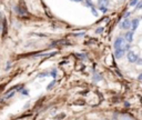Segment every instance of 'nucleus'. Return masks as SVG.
Here are the masks:
<instances>
[{
	"label": "nucleus",
	"mask_w": 142,
	"mask_h": 120,
	"mask_svg": "<svg viewBox=\"0 0 142 120\" xmlns=\"http://www.w3.org/2000/svg\"><path fill=\"white\" fill-rule=\"evenodd\" d=\"M103 31V28H98V30H97V33H101Z\"/></svg>",
	"instance_id": "ddd939ff"
},
{
	"label": "nucleus",
	"mask_w": 142,
	"mask_h": 120,
	"mask_svg": "<svg viewBox=\"0 0 142 120\" xmlns=\"http://www.w3.org/2000/svg\"><path fill=\"white\" fill-rule=\"evenodd\" d=\"M127 58H128V60H129V62H137V60H138L139 57H138L133 51H128Z\"/></svg>",
	"instance_id": "f03ea898"
},
{
	"label": "nucleus",
	"mask_w": 142,
	"mask_h": 120,
	"mask_svg": "<svg viewBox=\"0 0 142 120\" xmlns=\"http://www.w3.org/2000/svg\"><path fill=\"white\" fill-rule=\"evenodd\" d=\"M120 27H121V29H124V30L130 29V28H131V21H130V20L128 19V18H126L122 22L120 23Z\"/></svg>",
	"instance_id": "7ed1b4c3"
},
{
	"label": "nucleus",
	"mask_w": 142,
	"mask_h": 120,
	"mask_svg": "<svg viewBox=\"0 0 142 120\" xmlns=\"http://www.w3.org/2000/svg\"><path fill=\"white\" fill-rule=\"evenodd\" d=\"M124 45H126V43H124V38H122V37H118L113 43L114 50L119 49V48H124Z\"/></svg>",
	"instance_id": "f257e3e1"
},
{
	"label": "nucleus",
	"mask_w": 142,
	"mask_h": 120,
	"mask_svg": "<svg viewBox=\"0 0 142 120\" xmlns=\"http://www.w3.org/2000/svg\"><path fill=\"white\" fill-rule=\"evenodd\" d=\"M136 7H137V8H138V9H139V8H142V1H140V2H138V5H137Z\"/></svg>",
	"instance_id": "f8f14e48"
},
{
	"label": "nucleus",
	"mask_w": 142,
	"mask_h": 120,
	"mask_svg": "<svg viewBox=\"0 0 142 120\" xmlns=\"http://www.w3.org/2000/svg\"><path fill=\"white\" fill-rule=\"evenodd\" d=\"M138 80H140V81H142V73H140V75L138 76Z\"/></svg>",
	"instance_id": "4468645a"
},
{
	"label": "nucleus",
	"mask_w": 142,
	"mask_h": 120,
	"mask_svg": "<svg viewBox=\"0 0 142 120\" xmlns=\"http://www.w3.org/2000/svg\"><path fill=\"white\" fill-rule=\"evenodd\" d=\"M50 76H52L53 78H56V76H57V70H53V71L50 73Z\"/></svg>",
	"instance_id": "9b49d317"
},
{
	"label": "nucleus",
	"mask_w": 142,
	"mask_h": 120,
	"mask_svg": "<svg viewBox=\"0 0 142 120\" xmlns=\"http://www.w3.org/2000/svg\"><path fill=\"white\" fill-rule=\"evenodd\" d=\"M138 2H139V0H130V3H129V5H130L131 7H134V6L138 5Z\"/></svg>",
	"instance_id": "6e6552de"
},
{
	"label": "nucleus",
	"mask_w": 142,
	"mask_h": 120,
	"mask_svg": "<svg viewBox=\"0 0 142 120\" xmlns=\"http://www.w3.org/2000/svg\"><path fill=\"white\" fill-rule=\"evenodd\" d=\"M139 23H140V20L139 19L131 20V29H132V31H136V30L138 29V27H139Z\"/></svg>",
	"instance_id": "39448f33"
},
{
	"label": "nucleus",
	"mask_w": 142,
	"mask_h": 120,
	"mask_svg": "<svg viewBox=\"0 0 142 120\" xmlns=\"http://www.w3.org/2000/svg\"><path fill=\"white\" fill-rule=\"evenodd\" d=\"M73 1H77V2H81L82 0H73Z\"/></svg>",
	"instance_id": "dca6fc26"
},
{
	"label": "nucleus",
	"mask_w": 142,
	"mask_h": 120,
	"mask_svg": "<svg viewBox=\"0 0 142 120\" xmlns=\"http://www.w3.org/2000/svg\"><path fill=\"white\" fill-rule=\"evenodd\" d=\"M87 1H91V0H87Z\"/></svg>",
	"instance_id": "f3484780"
},
{
	"label": "nucleus",
	"mask_w": 142,
	"mask_h": 120,
	"mask_svg": "<svg viewBox=\"0 0 142 120\" xmlns=\"http://www.w3.org/2000/svg\"><path fill=\"white\" fill-rule=\"evenodd\" d=\"M55 83H56V80H53V81H51V82H50L49 85H48V87H47V89H48V90H50V89H51L53 86H55Z\"/></svg>",
	"instance_id": "1a4fd4ad"
},
{
	"label": "nucleus",
	"mask_w": 142,
	"mask_h": 120,
	"mask_svg": "<svg viewBox=\"0 0 142 120\" xmlns=\"http://www.w3.org/2000/svg\"><path fill=\"white\" fill-rule=\"evenodd\" d=\"M129 16H130V12H127L126 15H124V17H126V18H128V17H129Z\"/></svg>",
	"instance_id": "2eb2a0df"
},
{
	"label": "nucleus",
	"mask_w": 142,
	"mask_h": 120,
	"mask_svg": "<svg viewBox=\"0 0 142 120\" xmlns=\"http://www.w3.org/2000/svg\"><path fill=\"white\" fill-rule=\"evenodd\" d=\"M124 40H126L127 42H132L133 40V31H128L126 33V38H124Z\"/></svg>",
	"instance_id": "423d86ee"
},
{
	"label": "nucleus",
	"mask_w": 142,
	"mask_h": 120,
	"mask_svg": "<svg viewBox=\"0 0 142 120\" xmlns=\"http://www.w3.org/2000/svg\"><path fill=\"white\" fill-rule=\"evenodd\" d=\"M99 9H100V10H101V11H102L103 13L108 11V7H99Z\"/></svg>",
	"instance_id": "9d476101"
},
{
	"label": "nucleus",
	"mask_w": 142,
	"mask_h": 120,
	"mask_svg": "<svg viewBox=\"0 0 142 120\" xmlns=\"http://www.w3.org/2000/svg\"><path fill=\"white\" fill-rule=\"evenodd\" d=\"M109 0H98V7H108Z\"/></svg>",
	"instance_id": "0eeeda50"
},
{
	"label": "nucleus",
	"mask_w": 142,
	"mask_h": 120,
	"mask_svg": "<svg viewBox=\"0 0 142 120\" xmlns=\"http://www.w3.org/2000/svg\"><path fill=\"white\" fill-rule=\"evenodd\" d=\"M126 53V49L124 48H119V49H116L114 50V55H116L117 58H122Z\"/></svg>",
	"instance_id": "20e7f679"
}]
</instances>
